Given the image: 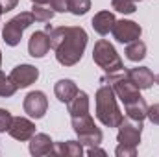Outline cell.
<instances>
[{
    "label": "cell",
    "instance_id": "cell-29",
    "mask_svg": "<svg viewBox=\"0 0 159 157\" xmlns=\"http://www.w3.org/2000/svg\"><path fill=\"white\" fill-rule=\"evenodd\" d=\"M17 4H19V0H0V9H2V13H7V11L15 9Z\"/></svg>",
    "mask_w": 159,
    "mask_h": 157
},
{
    "label": "cell",
    "instance_id": "cell-19",
    "mask_svg": "<svg viewBox=\"0 0 159 157\" xmlns=\"http://www.w3.org/2000/svg\"><path fill=\"white\" fill-rule=\"evenodd\" d=\"M124 107H126V115H128V118L141 120V122L146 118L148 105H146V102H144V98H143V96H141V98H137V100H133V102H129V104H126Z\"/></svg>",
    "mask_w": 159,
    "mask_h": 157
},
{
    "label": "cell",
    "instance_id": "cell-26",
    "mask_svg": "<svg viewBox=\"0 0 159 157\" xmlns=\"http://www.w3.org/2000/svg\"><path fill=\"white\" fill-rule=\"evenodd\" d=\"M11 120H13V117H11V113L7 109H0V133H4V131L9 129Z\"/></svg>",
    "mask_w": 159,
    "mask_h": 157
},
{
    "label": "cell",
    "instance_id": "cell-23",
    "mask_svg": "<svg viewBox=\"0 0 159 157\" xmlns=\"http://www.w3.org/2000/svg\"><path fill=\"white\" fill-rule=\"evenodd\" d=\"M137 2L141 0H111V6L120 13H133L137 9Z\"/></svg>",
    "mask_w": 159,
    "mask_h": 157
},
{
    "label": "cell",
    "instance_id": "cell-14",
    "mask_svg": "<svg viewBox=\"0 0 159 157\" xmlns=\"http://www.w3.org/2000/svg\"><path fill=\"white\" fill-rule=\"evenodd\" d=\"M52 148H54V141L46 133H35L30 139V154L32 155H48V154H52Z\"/></svg>",
    "mask_w": 159,
    "mask_h": 157
},
{
    "label": "cell",
    "instance_id": "cell-30",
    "mask_svg": "<svg viewBox=\"0 0 159 157\" xmlns=\"http://www.w3.org/2000/svg\"><path fill=\"white\" fill-rule=\"evenodd\" d=\"M87 154H89V155H106V152L100 150V148H96V146H91V148L87 150Z\"/></svg>",
    "mask_w": 159,
    "mask_h": 157
},
{
    "label": "cell",
    "instance_id": "cell-34",
    "mask_svg": "<svg viewBox=\"0 0 159 157\" xmlns=\"http://www.w3.org/2000/svg\"><path fill=\"white\" fill-rule=\"evenodd\" d=\"M0 15H2V9H0Z\"/></svg>",
    "mask_w": 159,
    "mask_h": 157
},
{
    "label": "cell",
    "instance_id": "cell-22",
    "mask_svg": "<svg viewBox=\"0 0 159 157\" xmlns=\"http://www.w3.org/2000/svg\"><path fill=\"white\" fill-rule=\"evenodd\" d=\"M15 92H17V85L13 83V79L0 72V96L2 98H9Z\"/></svg>",
    "mask_w": 159,
    "mask_h": 157
},
{
    "label": "cell",
    "instance_id": "cell-27",
    "mask_svg": "<svg viewBox=\"0 0 159 157\" xmlns=\"http://www.w3.org/2000/svg\"><path fill=\"white\" fill-rule=\"evenodd\" d=\"M50 7L54 9V13H65L69 11V0H50Z\"/></svg>",
    "mask_w": 159,
    "mask_h": 157
},
{
    "label": "cell",
    "instance_id": "cell-5",
    "mask_svg": "<svg viewBox=\"0 0 159 157\" xmlns=\"http://www.w3.org/2000/svg\"><path fill=\"white\" fill-rule=\"evenodd\" d=\"M72 128L76 131V135L80 137L81 144L87 146H98L102 142V131L94 126V120L91 118V115H78L72 117Z\"/></svg>",
    "mask_w": 159,
    "mask_h": 157
},
{
    "label": "cell",
    "instance_id": "cell-6",
    "mask_svg": "<svg viewBox=\"0 0 159 157\" xmlns=\"http://www.w3.org/2000/svg\"><path fill=\"white\" fill-rule=\"evenodd\" d=\"M102 81H106V83H109L111 87H113V91H115V94H117V98H120V102L126 105V104H129V102H133V100H137V98H141V92H139V89L133 85V81L126 76V72L124 74H120V76H115V74H107V76H104Z\"/></svg>",
    "mask_w": 159,
    "mask_h": 157
},
{
    "label": "cell",
    "instance_id": "cell-17",
    "mask_svg": "<svg viewBox=\"0 0 159 157\" xmlns=\"http://www.w3.org/2000/svg\"><path fill=\"white\" fill-rule=\"evenodd\" d=\"M52 154L59 157H81L83 154V144L76 141H67V142H54Z\"/></svg>",
    "mask_w": 159,
    "mask_h": 157
},
{
    "label": "cell",
    "instance_id": "cell-28",
    "mask_svg": "<svg viewBox=\"0 0 159 157\" xmlns=\"http://www.w3.org/2000/svg\"><path fill=\"white\" fill-rule=\"evenodd\" d=\"M146 117L152 120V124H157V126H159V104H154V105H150V107H148Z\"/></svg>",
    "mask_w": 159,
    "mask_h": 157
},
{
    "label": "cell",
    "instance_id": "cell-4",
    "mask_svg": "<svg viewBox=\"0 0 159 157\" xmlns=\"http://www.w3.org/2000/svg\"><path fill=\"white\" fill-rule=\"evenodd\" d=\"M34 24V15L32 11H20L19 15H15L11 20H7L4 24V30H2V37L6 41V44L9 46H17L20 39H22V34L26 28H30Z\"/></svg>",
    "mask_w": 159,
    "mask_h": 157
},
{
    "label": "cell",
    "instance_id": "cell-16",
    "mask_svg": "<svg viewBox=\"0 0 159 157\" xmlns=\"http://www.w3.org/2000/svg\"><path fill=\"white\" fill-rule=\"evenodd\" d=\"M78 91H80L78 85H76L72 79H59V81L56 83V87H54V92H56L57 100L63 102V104H69V102L76 96Z\"/></svg>",
    "mask_w": 159,
    "mask_h": 157
},
{
    "label": "cell",
    "instance_id": "cell-8",
    "mask_svg": "<svg viewBox=\"0 0 159 157\" xmlns=\"http://www.w3.org/2000/svg\"><path fill=\"white\" fill-rule=\"evenodd\" d=\"M22 107H24V113H26L28 117L35 118V120H37V118H43L44 113H46V109H48L46 94H44L43 91H32V92H28L26 98H24Z\"/></svg>",
    "mask_w": 159,
    "mask_h": 157
},
{
    "label": "cell",
    "instance_id": "cell-10",
    "mask_svg": "<svg viewBox=\"0 0 159 157\" xmlns=\"http://www.w3.org/2000/svg\"><path fill=\"white\" fill-rule=\"evenodd\" d=\"M9 78L13 79L17 89H24V87H30L35 79L39 78V70L34 65H17L11 70Z\"/></svg>",
    "mask_w": 159,
    "mask_h": 157
},
{
    "label": "cell",
    "instance_id": "cell-7",
    "mask_svg": "<svg viewBox=\"0 0 159 157\" xmlns=\"http://www.w3.org/2000/svg\"><path fill=\"white\" fill-rule=\"evenodd\" d=\"M141 133H143V122L141 120H122L119 124V139L120 144H129V146H139L141 142Z\"/></svg>",
    "mask_w": 159,
    "mask_h": 157
},
{
    "label": "cell",
    "instance_id": "cell-3",
    "mask_svg": "<svg viewBox=\"0 0 159 157\" xmlns=\"http://www.w3.org/2000/svg\"><path fill=\"white\" fill-rule=\"evenodd\" d=\"M93 61L100 69H104L107 74H115V72L124 70L122 59L119 57L115 46L107 39H100L94 44V48H93Z\"/></svg>",
    "mask_w": 159,
    "mask_h": 157
},
{
    "label": "cell",
    "instance_id": "cell-25",
    "mask_svg": "<svg viewBox=\"0 0 159 157\" xmlns=\"http://www.w3.org/2000/svg\"><path fill=\"white\" fill-rule=\"evenodd\" d=\"M117 157H135L137 155V146H129V144H120L115 150Z\"/></svg>",
    "mask_w": 159,
    "mask_h": 157
},
{
    "label": "cell",
    "instance_id": "cell-20",
    "mask_svg": "<svg viewBox=\"0 0 159 157\" xmlns=\"http://www.w3.org/2000/svg\"><path fill=\"white\" fill-rule=\"evenodd\" d=\"M144 56H146V44L141 39H135V41H131V43L126 44V57L129 61H135L137 63V61L144 59Z\"/></svg>",
    "mask_w": 159,
    "mask_h": 157
},
{
    "label": "cell",
    "instance_id": "cell-13",
    "mask_svg": "<svg viewBox=\"0 0 159 157\" xmlns=\"http://www.w3.org/2000/svg\"><path fill=\"white\" fill-rule=\"evenodd\" d=\"M126 76L133 81V85L141 91V89H150L152 83L156 81L154 72L148 69V67H135V69H129L126 72Z\"/></svg>",
    "mask_w": 159,
    "mask_h": 157
},
{
    "label": "cell",
    "instance_id": "cell-9",
    "mask_svg": "<svg viewBox=\"0 0 159 157\" xmlns=\"http://www.w3.org/2000/svg\"><path fill=\"white\" fill-rule=\"evenodd\" d=\"M111 34H113V37L119 41V43L128 44V43H131V41L139 39L141 34H143V30H141V26H139L137 22H133V20H124V19H122V20H117V22H115Z\"/></svg>",
    "mask_w": 159,
    "mask_h": 157
},
{
    "label": "cell",
    "instance_id": "cell-11",
    "mask_svg": "<svg viewBox=\"0 0 159 157\" xmlns=\"http://www.w3.org/2000/svg\"><path fill=\"white\" fill-rule=\"evenodd\" d=\"M7 133L17 141H30L35 135V124L24 117H13Z\"/></svg>",
    "mask_w": 159,
    "mask_h": 157
},
{
    "label": "cell",
    "instance_id": "cell-24",
    "mask_svg": "<svg viewBox=\"0 0 159 157\" xmlns=\"http://www.w3.org/2000/svg\"><path fill=\"white\" fill-rule=\"evenodd\" d=\"M91 9V0H69V11L72 15H85Z\"/></svg>",
    "mask_w": 159,
    "mask_h": 157
},
{
    "label": "cell",
    "instance_id": "cell-31",
    "mask_svg": "<svg viewBox=\"0 0 159 157\" xmlns=\"http://www.w3.org/2000/svg\"><path fill=\"white\" fill-rule=\"evenodd\" d=\"M32 2H34V4H43V6H44V4H50V0H32Z\"/></svg>",
    "mask_w": 159,
    "mask_h": 157
},
{
    "label": "cell",
    "instance_id": "cell-33",
    "mask_svg": "<svg viewBox=\"0 0 159 157\" xmlns=\"http://www.w3.org/2000/svg\"><path fill=\"white\" fill-rule=\"evenodd\" d=\"M0 65H2V54H0Z\"/></svg>",
    "mask_w": 159,
    "mask_h": 157
},
{
    "label": "cell",
    "instance_id": "cell-2",
    "mask_svg": "<svg viewBox=\"0 0 159 157\" xmlns=\"http://www.w3.org/2000/svg\"><path fill=\"white\" fill-rule=\"evenodd\" d=\"M96 118L107 128H119V124L124 120L117 105V94L106 81H102L100 89L96 91Z\"/></svg>",
    "mask_w": 159,
    "mask_h": 157
},
{
    "label": "cell",
    "instance_id": "cell-15",
    "mask_svg": "<svg viewBox=\"0 0 159 157\" xmlns=\"http://www.w3.org/2000/svg\"><path fill=\"white\" fill-rule=\"evenodd\" d=\"M115 22H117V19H115V15H113L111 11H98V13L93 17V28H94V32L100 34V35H107V34L113 30Z\"/></svg>",
    "mask_w": 159,
    "mask_h": 157
},
{
    "label": "cell",
    "instance_id": "cell-18",
    "mask_svg": "<svg viewBox=\"0 0 159 157\" xmlns=\"http://www.w3.org/2000/svg\"><path fill=\"white\" fill-rule=\"evenodd\" d=\"M67 105H69V113H70V117L87 115V113H89V96H87V92L78 91L76 96H74Z\"/></svg>",
    "mask_w": 159,
    "mask_h": 157
},
{
    "label": "cell",
    "instance_id": "cell-12",
    "mask_svg": "<svg viewBox=\"0 0 159 157\" xmlns=\"http://www.w3.org/2000/svg\"><path fill=\"white\" fill-rule=\"evenodd\" d=\"M50 48H52V43H50V35L46 32L32 34V37L28 41V52L32 57H44Z\"/></svg>",
    "mask_w": 159,
    "mask_h": 157
},
{
    "label": "cell",
    "instance_id": "cell-21",
    "mask_svg": "<svg viewBox=\"0 0 159 157\" xmlns=\"http://www.w3.org/2000/svg\"><path fill=\"white\" fill-rule=\"evenodd\" d=\"M32 15H34V20H37V22H50L54 17V9L44 7L43 4H35L32 7Z\"/></svg>",
    "mask_w": 159,
    "mask_h": 157
},
{
    "label": "cell",
    "instance_id": "cell-32",
    "mask_svg": "<svg viewBox=\"0 0 159 157\" xmlns=\"http://www.w3.org/2000/svg\"><path fill=\"white\" fill-rule=\"evenodd\" d=\"M156 83H157V85H159V74H157V76H156Z\"/></svg>",
    "mask_w": 159,
    "mask_h": 157
},
{
    "label": "cell",
    "instance_id": "cell-1",
    "mask_svg": "<svg viewBox=\"0 0 159 157\" xmlns=\"http://www.w3.org/2000/svg\"><path fill=\"white\" fill-rule=\"evenodd\" d=\"M44 32L50 35V43H52V48L56 52V59L59 65L72 67L81 59L83 50L87 46V34L81 26L50 28V24H46Z\"/></svg>",
    "mask_w": 159,
    "mask_h": 157
}]
</instances>
